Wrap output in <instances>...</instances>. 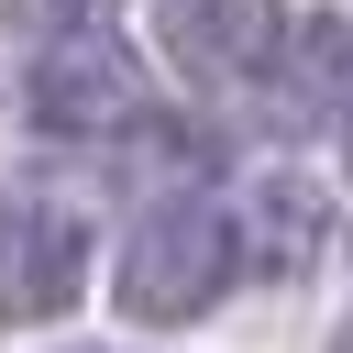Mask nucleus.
<instances>
[{
  "mask_svg": "<svg viewBox=\"0 0 353 353\" xmlns=\"http://www.w3.org/2000/svg\"><path fill=\"white\" fill-rule=\"evenodd\" d=\"M265 110L287 121V132H320V121H353V33L331 22V11H298L287 33H276V55H265Z\"/></svg>",
  "mask_w": 353,
  "mask_h": 353,
  "instance_id": "nucleus-6",
  "label": "nucleus"
},
{
  "mask_svg": "<svg viewBox=\"0 0 353 353\" xmlns=\"http://www.w3.org/2000/svg\"><path fill=\"white\" fill-rule=\"evenodd\" d=\"M342 353H353V331H342Z\"/></svg>",
  "mask_w": 353,
  "mask_h": 353,
  "instance_id": "nucleus-8",
  "label": "nucleus"
},
{
  "mask_svg": "<svg viewBox=\"0 0 353 353\" xmlns=\"http://www.w3.org/2000/svg\"><path fill=\"white\" fill-rule=\"evenodd\" d=\"M88 287V221L66 199H0V320H55Z\"/></svg>",
  "mask_w": 353,
  "mask_h": 353,
  "instance_id": "nucleus-3",
  "label": "nucleus"
},
{
  "mask_svg": "<svg viewBox=\"0 0 353 353\" xmlns=\"http://www.w3.org/2000/svg\"><path fill=\"white\" fill-rule=\"evenodd\" d=\"M320 243H331V199H320V176H298V165H254V176L232 188V254H243L254 276H309Z\"/></svg>",
  "mask_w": 353,
  "mask_h": 353,
  "instance_id": "nucleus-5",
  "label": "nucleus"
},
{
  "mask_svg": "<svg viewBox=\"0 0 353 353\" xmlns=\"http://www.w3.org/2000/svg\"><path fill=\"white\" fill-rule=\"evenodd\" d=\"M99 11H110V0H11V22H22V33H88Z\"/></svg>",
  "mask_w": 353,
  "mask_h": 353,
  "instance_id": "nucleus-7",
  "label": "nucleus"
},
{
  "mask_svg": "<svg viewBox=\"0 0 353 353\" xmlns=\"http://www.w3.org/2000/svg\"><path fill=\"white\" fill-rule=\"evenodd\" d=\"M276 33H287L276 0H154V44H165V66L199 77V88H254L265 55H276Z\"/></svg>",
  "mask_w": 353,
  "mask_h": 353,
  "instance_id": "nucleus-4",
  "label": "nucleus"
},
{
  "mask_svg": "<svg viewBox=\"0 0 353 353\" xmlns=\"http://www.w3.org/2000/svg\"><path fill=\"white\" fill-rule=\"evenodd\" d=\"M232 276H243V254H232V210H210V199H154V210L121 232L110 309H121L132 331H188L199 309H221Z\"/></svg>",
  "mask_w": 353,
  "mask_h": 353,
  "instance_id": "nucleus-1",
  "label": "nucleus"
},
{
  "mask_svg": "<svg viewBox=\"0 0 353 353\" xmlns=\"http://www.w3.org/2000/svg\"><path fill=\"white\" fill-rule=\"evenodd\" d=\"M22 121L55 132V143H110L143 121V66L88 22V33H44L33 77H22Z\"/></svg>",
  "mask_w": 353,
  "mask_h": 353,
  "instance_id": "nucleus-2",
  "label": "nucleus"
}]
</instances>
